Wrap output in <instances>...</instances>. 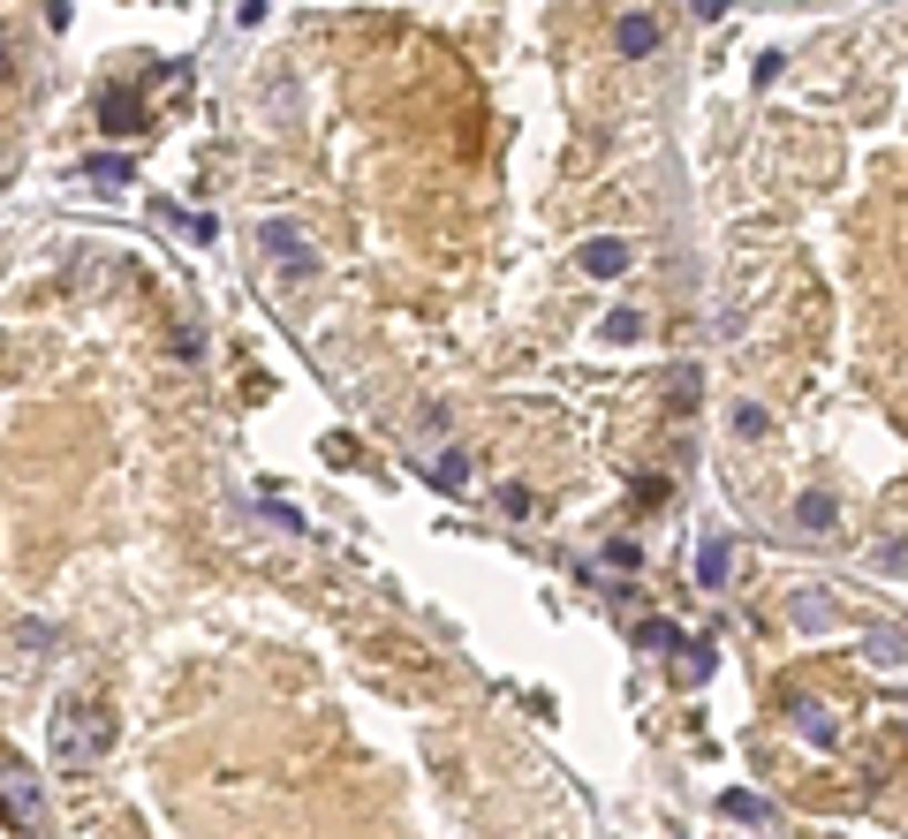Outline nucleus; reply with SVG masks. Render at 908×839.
<instances>
[{"label": "nucleus", "instance_id": "obj_23", "mask_svg": "<svg viewBox=\"0 0 908 839\" xmlns=\"http://www.w3.org/2000/svg\"><path fill=\"white\" fill-rule=\"evenodd\" d=\"M0 76H8V31H0Z\"/></svg>", "mask_w": 908, "mask_h": 839}, {"label": "nucleus", "instance_id": "obj_15", "mask_svg": "<svg viewBox=\"0 0 908 839\" xmlns=\"http://www.w3.org/2000/svg\"><path fill=\"white\" fill-rule=\"evenodd\" d=\"M605 340H644V310H605Z\"/></svg>", "mask_w": 908, "mask_h": 839}, {"label": "nucleus", "instance_id": "obj_7", "mask_svg": "<svg viewBox=\"0 0 908 839\" xmlns=\"http://www.w3.org/2000/svg\"><path fill=\"white\" fill-rule=\"evenodd\" d=\"M840 621V605H833V590H795V628H810V635H825Z\"/></svg>", "mask_w": 908, "mask_h": 839}, {"label": "nucleus", "instance_id": "obj_5", "mask_svg": "<svg viewBox=\"0 0 908 839\" xmlns=\"http://www.w3.org/2000/svg\"><path fill=\"white\" fill-rule=\"evenodd\" d=\"M787 726H795L803 741H818V749H833V741H840V718L825 712V704H810V696H795V704H787Z\"/></svg>", "mask_w": 908, "mask_h": 839}, {"label": "nucleus", "instance_id": "obj_1", "mask_svg": "<svg viewBox=\"0 0 908 839\" xmlns=\"http://www.w3.org/2000/svg\"><path fill=\"white\" fill-rule=\"evenodd\" d=\"M106 741H114V718L99 704H84V696H61V712H53V764L61 771H91L106 756Z\"/></svg>", "mask_w": 908, "mask_h": 839}, {"label": "nucleus", "instance_id": "obj_12", "mask_svg": "<svg viewBox=\"0 0 908 839\" xmlns=\"http://www.w3.org/2000/svg\"><path fill=\"white\" fill-rule=\"evenodd\" d=\"M432 484H439V492H462V484H470V454H462V447H447V454L432 462Z\"/></svg>", "mask_w": 908, "mask_h": 839}, {"label": "nucleus", "instance_id": "obj_3", "mask_svg": "<svg viewBox=\"0 0 908 839\" xmlns=\"http://www.w3.org/2000/svg\"><path fill=\"white\" fill-rule=\"evenodd\" d=\"M99 122H106V136H144V129H152V114L136 106L130 84H106V91H99Z\"/></svg>", "mask_w": 908, "mask_h": 839}, {"label": "nucleus", "instance_id": "obj_21", "mask_svg": "<svg viewBox=\"0 0 908 839\" xmlns=\"http://www.w3.org/2000/svg\"><path fill=\"white\" fill-rule=\"evenodd\" d=\"M636 560H644V545H629V538H621V545H605V567H636Z\"/></svg>", "mask_w": 908, "mask_h": 839}, {"label": "nucleus", "instance_id": "obj_9", "mask_svg": "<svg viewBox=\"0 0 908 839\" xmlns=\"http://www.w3.org/2000/svg\"><path fill=\"white\" fill-rule=\"evenodd\" d=\"M795 522H803V530H833V522H840V500H833V492H803V500H795Z\"/></svg>", "mask_w": 908, "mask_h": 839}, {"label": "nucleus", "instance_id": "obj_4", "mask_svg": "<svg viewBox=\"0 0 908 839\" xmlns=\"http://www.w3.org/2000/svg\"><path fill=\"white\" fill-rule=\"evenodd\" d=\"M0 809H8V825H39V787L23 764H0Z\"/></svg>", "mask_w": 908, "mask_h": 839}, {"label": "nucleus", "instance_id": "obj_16", "mask_svg": "<svg viewBox=\"0 0 908 839\" xmlns=\"http://www.w3.org/2000/svg\"><path fill=\"white\" fill-rule=\"evenodd\" d=\"M160 219H167V227H182V235H197V243H213V219H197V212H182V205H160Z\"/></svg>", "mask_w": 908, "mask_h": 839}, {"label": "nucleus", "instance_id": "obj_10", "mask_svg": "<svg viewBox=\"0 0 908 839\" xmlns=\"http://www.w3.org/2000/svg\"><path fill=\"white\" fill-rule=\"evenodd\" d=\"M727 567H735V560H727V545H720V538H712V545H696V583H704V590L727 583Z\"/></svg>", "mask_w": 908, "mask_h": 839}, {"label": "nucleus", "instance_id": "obj_20", "mask_svg": "<svg viewBox=\"0 0 908 839\" xmlns=\"http://www.w3.org/2000/svg\"><path fill=\"white\" fill-rule=\"evenodd\" d=\"M500 514H516L522 522V514H530V492H522V484H500Z\"/></svg>", "mask_w": 908, "mask_h": 839}, {"label": "nucleus", "instance_id": "obj_19", "mask_svg": "<svg viewBox=\"0 0 908 839\" xmlns=\"http://www.w3.org/2000/svg\"><path fill=\"white\" fill-rule=\"evenodd\" d=\"M735 431H742V439H757V431H765V409H757V401H742V409H735Z\"/></svg>", "mask_w": 908, "mask_h": 839}, {"label": "nucleus", "instance_id": "obj_22", "mask_svg": "<svg viewBox=\"0 0 908 839\" xmlns=\"http://www.w3.org/2000/svg\"><path fill=\"white\" fill-rule=\"evenodd\" d=\"M696 16H704V23H720V16H727V0H690Z\"/></svg>", "mask_w": 908, "mask_h": 839}, {"label": "nucleus", "instance_id": "obj_17", "mask_svg": "<svg viewBox=\"0 0 908 839\" xmlns=\"http://www.w3.org/2000/svg\"><path fill=\"white\" fill-rule=\"evenodd\" d=\"M636 643H644V651H682V635L666 628V621H644V628H636Z\"/></svg>", "mask_w": 908, "mask_h": 839}, {"label": "nucleus", "instance_id": "obj_14", "mask_svg": "<svg viewBox=\"0 0 908 839\" xmlns=\"http://www.w3.org/2000/svg\"><path fill=\"white\" fill-rule=\"evenodd\" d=\"M712 658H720L712 643H682V651H674V673H682V681H704V673H712Z\"/></svg>", "mask_w": 908, "mask_h": 839}, {"label": "nucleus", "instance_id": "obj_6", "mask_svg": "<svg viewBox=\"0 0 908 839\" xmlns=\"http://www.w3.org/2000/svg\"><path fill=\"white\" fill-rule=\"evenodd\" d=\"M629 243H621V235H599V243H583V273H591V280H621V273H629Z\"/></svg>", "mask_w": 908, "mask_h": 839}, {"label": "nucleus", "instance_id": "obj_2", "mask_svg": "<svg viewBox=\"0 0 908 839\" xmlns=\"http://www.w3.org/2000/svg\"><path fill=\"white\" fill-rule=\"evenodd\" d=\"M258 243H265V257H273L288 280H310V273H318V257H310V243H303V227H288V219H265Z\"/></svg>", "mask_w": 908, "mask_h": 839}, {"label": "nucleus", "instance_id": "obj_13", "mask_svg": "<svg viewBox=\"0 0 908 839\" xmlns=\"http://www.w3.org/2000/svg\"><path fill=\"white\" fill-rule=\"evenodd\" d=\"M720 817H735V825H773V801H757V795H720Z\"/></svg>", "mask_w": 908, "mask_h": 839}, {"label": "nucleus", "instance_id": "obj_18", "mask_svg": "<svg viewBox=\"0 0 908 839\" xmlns=\"http://www.w3.org/2000/svg\"><path fill=\"white\" fill-rule=\"evenodd\" d=\"M864 651H870V658H886V666H894V658H901V635H894V628H878V635L864 643Z\"/></svg>", "mask_w": 908, "mask_h": 839}, {"label": "nucleus", "instance_id": "obj_8", "mask_svg": "<svg viewBox=\"0 0 908 839\" xmlns=\"http://www.w3.org/2000/svg\"><path fill=\"white\" fill-rule=\"evenodd\" d=\"M613 45H621L629 61H644L651 45H659V23H651V16H621V23H613Z\"/></svg>", "mask_w": 908, "mask_h": 839}, {"label": "nucleus", "instance_id": "obj_11", "mask_svg": "<svg viewBox=\"0 0 908 839\" xmlns=\"http://www.w3.org/2000/svg\"><path fill=\"white\" fill-rule=\"evenodd\" d=\"M84 182H91V190H130V160H122V152H106V160H91V167H84Z\"/></svg>", "mask_w": 908, "mask_h": 839}]
</instances>
